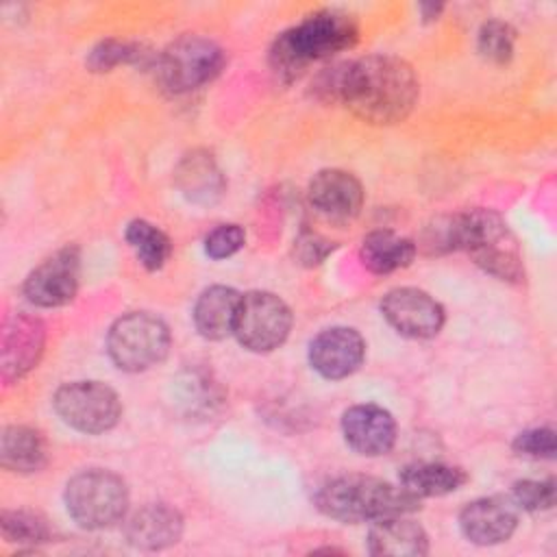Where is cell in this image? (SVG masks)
Wrapping results in <instances>:
<instances>
[{
    "instance_id": "cell-1",
    "label": "cell",
    "mask_w": 557,
    "mask_h": 557,
    "mask_svg": "<svg viewBox=\"0 0 557 557\" xmlns=\"http://www.w3.org/2000/svg\"><path fill=\"white\" fill-rule=\"evenodd\" d=\"M315 91L346 104L363 122L396 124L411 113L420 85L407 61L392 54H368L329 67L320 74Z\"/></svg>"
},
{
    "instance_id": "cell-2",
    "label": "cell",
    "mask_w": 557,
    "mask_h": 557,
    "mask_svg": "<svg viewBox=\"0 0 557 557\" xmlns=\"http://www.w3.org/2000/svg\"><path fill=\"white\" fill-rule=\"evenodd\" d=\"M357 37L359 26L352 15L335 9L315 11L276 37L270 63L276 74L296 78L309 63L350 48Z\"/></svg>"
},
{
    "instance_id": "cell-3",
    "label": "cell",
    "mask_w": 557,
    "mask_h": 557,
    "mask_svg": "<svg viewBox=\"0 0 557 557\" xmlns=\"http://www.w3.org/2000/svg\"><path fill=\"white\" fill-rule=\"evenodd\" d=\"M315 503L322 513L342 522L407 516L418 509V498H413L409 492L366 474H344L331 479L318 490Z\"/></svg>"
},
{
    "instance_id": "cell-4",
    "label": "cell",
    "mask_w": 557,
    "mask_h": 557,
    "mask_svg": "<svg viewBox=\"0 0 557 557\" xmlns=\"http://www.w3.org/2000/svg\"><path fill=\"white\" fill-rule=\"evenodd\" d=\"M453 248L466 250L487 274L518 283L524 278L522 252L507 222L490 209H470L450 218Z\"/></svg>"
},
{
    "instance_id": "cell-5",
    "label": "cell",
    "mask_w": 557,
    "mask_h": 557,
    "mask_svg": "<svg viewBox=\"0 0 557 557\" xmlns=\"http://www.w3.org/2000/svg\"><path fill=\"white\" fill-rule=\"evenodd\" d=\"M65 507L81 527L104 529L124 518L128 507V490L111 470H83L67 481Z\"/></svg>"
},
{
    "instance_id": "cell-6",
    "label": "cell",
    "mask_w": 557,
    "mask_h": 557,
    "mask_svg": "<svg viewBox=\"0 0 557 557\" xmlns=\"http://www.w3.org/2000/svg\"><path fill=\"white\" fill-rule=\"evenodd\" d=\"M107 348L120 370L141 372L163 361L170 348V331L157 315L133 311L113 322Z\"/></svg>"
},
{
    "instance_id": "cell-7",
    "label": "cell",
    "mask_w": 557,
    "mask_h": 557,
    "mask_svg": "<svg viewBox=\"0 0 557 557\" xmlns=\"http://www.w3.org/2000/svg\"><path fill=\"white\" fill-rule=\"evenodd\" d=\"M224 65V50L200 35H183L157 57V76L170 94H187L213 81Z\"/></svg>"
},
{
    "instance_id": "cell-8",
    "label": "cell",
    "mask_w": 557,
    "mask_h": 557,
    "mask_svg": "<svg viewBox=\"0 0 557 557\" xmlns=\"http://www.w3.org/2000/svg\"><path fill=\"white\" fill-rule=\"evenodd\" d=\"M54 411L65 424L83 433H104L120 420L117 394L98 381H74L57 389Z\"/></svg>"
},
{
    "instance_id": "cell-9",
    "label": "cell",
    "mask_w": 557,
    "mask_h": 557,
    "mask_svg": "<svg viewBox=\"0 0 557 557\" xmlns=\"http://www.w3.org/2000/svg\"><path fill=\"white\" fill-rule=\"evenodd\" d=\"M292 329L289 307L270 292H248L242 296L235 335L255 352H268L278 348Z\"/></svg>"
},
{
    "instance_id": "cell-10",
    "label": "cell",
    "mask_w": 557,
    "mask_h": 557,
    "mask_svg": "<svg viewBox=\"0 0 557 557\" xmlns=\"http://www.w3.org/2000/svg\"><path fill=\"white\" fill-rule=\"evenodd\" d=\"M81 257L78 248L65 246L41 261L26 278L24 294L37 307L67 305L78 289Z\"/></svg>"
},
{
    "instance_id": "cell-11",
    "label": "cell",
    "mask_w": 557,
    "mask_h": 557,
    "mask_svg": "<svg viewBox=\"0 0 557 557\" xmlns=\"http://www.w3.org/2000/svg\"><path fill=\"white\" fill-rule=\"evenodd\" d=\"M381 311L400 335L413 339L433 337L444 324L442 305L416 287H396L387 292L381 300Z\"/></svg>"
},
{
    "instance_id": "cell-12",
    "label": "cell",
    "mask_w": 557,
    "mask_h": 557,
    "mask_svg": "<svg viewBox=\"0 0 557 557\" xmlns=\"http://www.w3.org/2000/svg\"><path fill=\"white\" fill-rule=\"evenodd\" d=\"M46 344V326L41 320L17 313L11 320H7L4 331H2V350H0V361H2V381L13 383L22 379L26 372H30Z\"/></svg>"
},
{
    "instance_id": "cell-13",
    "label": "cell",
    "mask_w": 557,
    "mask_h": 557,
    "mask_svg": "<svg viewBox=\"0 0 557 557\" xmlns=\"http://www.w3.org/2000/svg\"><path fill=\"white\" fill-rule=\"evenodd\" d=\"M518 524V507L505 496H483L468 503L459 513L463 535L479 544L492 546L511 537Z\"/></svg>"
},
{
    "instance_id": "cell-14",
    "label": "cell",
    "mask_w": 557,
    "mask_h": 557,
    "mask_svg": "<svg viewBox=\"0 0 557 557\" xmlns=\"http://www.w3.org/2000/svg\"><path fill=\"white\" fill-rule=\"evenodd\" d=\"M366 355L363 337L348 326H333L318 333L309 344V361L324 379L352 374Z\"/></svg>"
},
{
    "instance_id": "cell-15",
    "label": "cell",
    "mask_w": 557,
    "mask_h": 557,
    "mask_svg": "<svg viewBox=\"0 0 557 557\" xmlns=\"http://www.w3.org/2000/svg\"><path fill=\"white\" fill-rule=\"evenodd\" d=\"M342 433L352 450L366 457H379L392 450L396 442V422L379 405H355L342 416Z\"/></svg>"
},
{
    "instance_id": "cell-16",
    "label": "cell",
    "mask_w": 557,
    "mask_h": 557,
    "mask_svg": "<svg viewBox=\"0 0 557 557\" xmlns=\"http://www.w3.org/2000/svg\"><path fill=\"white\" fill-rule=\"evenodd\" d=\"M309 200L320 213L333 220H348L359 213L363 205V189L350 172L331 168L311 178Z\"/></svg>"
},
{
    "instance_id": "cell-17",
    "label": "cell",
    "mask_w": 557,
    "mask_h": 557,
    "mask_svg": "<svg viewBox=\"0 0 557 557\" xmlns=\"http://www.w3.org/2000/svg\"><path fill=\"white\" fill-rule=\"evenodd\" d=\"M126 540L141 550H161L178 542L183 533L181 513L163 503H150L126 520Z\"/></svg>"
},
{
    "instance_id": "cell-18",
    "label": "cell",
    "mask_w": 557,
    "mask_h": 557,
    "mask_svg": "<svg viewBox=\"0 0 557 557\" xmlns=\"http://www.w3.org/2000/svg\"><path fill=\"white\" fill-rule=\"evenodd\" d=\"M368 548L372 555L385 557H420L429 550L424 529L407 516H389L374 520L368 533Z\"/></svg>"
},
{
    "instance_id": "cell-19",
    "label": "cell",
    "mask_w": 557,
    "mask_h": 557,
    "mask_svg": "<svg viewBox=\"0 0 557 557\" xmlns=\"http://www.w3.org/2000/svg\"><path fill=\"white\" fill-rule=\"evenodd\" d=\"M242 305V294L226 285L205 289L194 307V324L207 339H224L235 333V322Z\"/></svg>"
},
{
    "instance_id": "cell-20",
    "label": "cell",
    "mask_w": 557,
    "mask_h": 557,
    "mask_svg": "<svg viewBox=\"0 0 557 557\" xmlns=\"http://www.w3.org/2000/svg\"><path fill=\"white\" fill-rule=\"evenodd\" d=\"M466 481H468L466 472L448 463L420 461V463H409L400 470V487L418 500L450 494L459 490Z\"/></svg>"
},
{
    "instance_id": "cell-21",
    "label": "cell",
    "mask_w": 557,
    "mask_h": 557,
    "mask_svg": "<svg viewBox=\"0 0 557 557\" xmlns=\"http://www.w3.org/2000/svg\"><path fill=\"white\" fill-rule=\"evenodd\" d=\"M361 263L374 274L407 268L416 257V244L394 231H372L361 242Z\"/></svg>"
},
{
    "instance_id": "cell-22",
    "label": "cell",
    "mask_w": 557,
    "mask_h": 557,
    "mask_svg": "<svg viewBox=\"0 0 557 557\" xmlns=\"http://www.w3.org/2000/svg\"><path fill=\"white\" fill-rule=\"evenodd\" d=\"M46 440L39 431L22 424L7 426L0 440V461L11 472H37L46 466Z\"/></svg>"
},
{
    "instance_id": "cell-23",
    "label": "cell",
    "mask_w": 557,
    "mask_h": 557,
    "mask_svg": "<svg viewBox=\"0 0 557 557\" xmlns=\"http://www.w3.org/2000/svg\"><path fill=\"white\" fill-rule=\"evenodd\" d=\"M178 185L196 202H209L222 194V176L207 154H191L181 163Z\"/></svg>"
},
{
    "instance_id": "cell-24",
    "label": "cell",
    "mask_w": 557,
    "mask_h": 557,
    "mask_svg": "<svg viewBox=\"0 0 557 557\" xmlns=\"http://www.w3.org/2000/svg\"><path fill=\"white\" fill-rule=\"evenodd\" d=\"M126 242L133 248L137 261L146 270H159L172 255L170 237L146 220H133L126 226Z\"/></svg>"
},
{
    "instance_id": "cell-25",
    "label": "cell",
    "mask_w": 557,
    "mask_h": 557,
    "mask_svg": "<svg viewBox=\"0 0 557 557\" xmlns=\"http://www.w3.org/2000/svg\"><path fill=\"white\" fill-rule=\"evenodd\" d=\"M2 535L7 542H17L22 546L46 544L52 540V529L46 518L28 509H7L0 518Z\"/></svg>"
},
{
    "instance_id": "cell-26",
    "label": "cell",
    "mask_w": 557,
    "mask_h": 557,
    "mask_svg": "<svg viewBox=\"0 0 557 557\" xmlns=\"http://www.w3.org/2000/svg\"><path fill=\"white\" fill-rule=\"evenodd\" d=\"M146 57L144 48L133 41H120V39H104L96 44L87 57V65L94 72H109L115 65L122 63H135Z\"/></svg>"
},
{
    "instance_id": "cell-27",
    "label": "cell",
    "mask_w": 557,
    "mask_h": 557,
    "mask_svg": "<svg viewBox=\"0 0 557 557\" xmlns=\"http://www.w3.org/2000/svg\"><path fill=\"white\" fill-rule=\"evenodd\" d=\"M513 44H516V30L500 20L485 22L476 39L479 52L494 63H507L513 54Z\"/></svg>"
},
{
    "instance_id": "cell-28",
    "label": "cell",
    "mask_w": 557,
    "mask_h": 557,
    "mask_svg": "<svg viewBox=\"0 0 557 557\" xmlns=\"http://www.w3.org/2000/svg\"><path fill=\"white\" fill-rule=\"evenodd\" d=\"M511 500L524 511H546L555 505V481L553 479H524L513 485Z\"/></svg>"
},
{
    "instance_id": "cell-29",
    "label": "cell",
    "mask_w": 557,
    "mask_h": 557,
    "mask_svg": "<svg viewBox=\"0 0 557 557\" xmlns=\"http://www.w3.org/2000/svg\"><path fill=\"white\" fill-rule=\"evenodd\" d=\"M246 242V233L237 224H220L205 237V252L211 259H226L235 255Z\"/></svg>"
},
{
    "instance_id": "cell-30",
    "label": "cell",
    "mask_w": 557,
    "mask_h": 557,
    "mask_svg": "<svg viewBox=\"0 0 557 557\" xmlns=\"http://www.w3.org/2000/svg\"><path fill=\"white\" fill-rule=\"evenodd\" d=\"M513 450L518 455L533 457V459H550V457H555V450H557L555 431L546 429V426L522 431L513 440Z\"/></svg>"
},
{
    "instance_id": "cell-31",
    "label": "cell",
    "mask_w": 557,
    "mask_h": 557,
    "mask_svg": "<svg viewBox=\"0 0 557 557\" xmlns=\"http://www.w3.org/2000/svg\"><path fill=\"white\" fill-rule=\"evenodd\" d=\"M333 250V244L315 233H305L296 239L294 246V255L298 259V263L302 265H318L326 259V255Z\"/></svg>"
},
{
    "instance_id": "cell-32",
    "label": "cell",
    "mask_w": 557,
    "mask_h": 557,
    "mask_svg": "<svg viewBox=\"0 0 557 557\" xmlns=\"http://www.w3.org/2000/svg\"><path fill=\"white\" fill-rule=\"evenodd\" d=\"M422 11H424V17L431 20L442 11V4H422Z\"/></svg>"
}]
</instances>
